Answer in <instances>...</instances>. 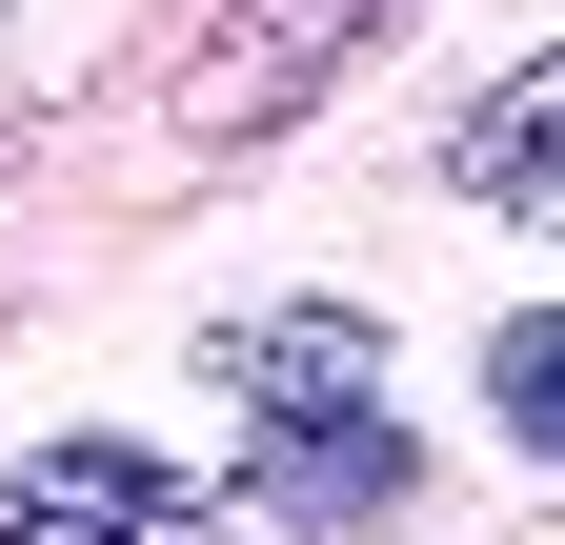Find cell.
I'll list each match as a JSON object with an SVG mask.
<instances>
[{"label": "cell", "mask_w": 565, "mask_h": 545, "mask_svg": "<svg viewBox=\"0 0 565 545\" xmlns=\"http://www.w3.org/2000/svg\"><path fill=\"white\" fill-rule=\"evenodd\" d=\"M0 545H223V505L141 445H21L0 464Z\"/></svg>", "instance_id": "obj_1"}, {"label": "cell", "mask_w": 565, "mask_h": 545, "mask_svg": "<svg viewBox=\"0 0 565 545\" xmlns=\"http://www.w3.org/2000/svg\"><path fill=\"white\" fill-rule=\"evenodd\" d=\"M243 485L282 525H404L424 505V445L384 425V404H282V425H243Z\"/></svg>", "instance_id": "obj_2"}, {"label": "cell", "mask_w": 565, "mask_h": 545, "mask_svg": "<svg viewBox=\"0 0 565 545\" xmlns=\"http://www.w3.org/2000/svg\"><path fill=\"white\" fill-rule=\"evenodd\" d=\"M343 41H384V0H243V21L182 61V121H282Z\"/></svg>", "instance_id": "obj_3"}, {"label": "cell", "mask_w": 565, "mask_h": 545, "mask_svg": "<svg viewBox=\"0 0 565 545\" xmlns=\"http://www.w3.org/2000/svg\"><path fill=\"white\" fill-rule=\"evenodd\" d=\"M223 384H243V425H282V404H384V323L364 303H263V323H223Z\"/></svg>", "instance_id": "obj_4"}, {"label": "cell", "mask_w": 565, "mask_h": 545, "mask_svg": "<svg viewBox=\"0 0 565 545\" xmlns=\"http://www.w3.org/2000/svg\"><path fill=\"white\" fill-rule=\"evenodd\" d=\"M465 182H484V202H525V223H565V41L505 61V82L465 101Z\"/></svg>", "instance_id": "obj_5"}, {"label": "cell", "mask_w": 565, "mask_h": 545, "mask_svg": "<svg viewBox=\"0 0 565 545\" xmlns=\"http://www.w3.org/2000/svg\"><path fill=\"white\" fill-rule=\"evenodd\" d=\"M484 425L565 464V303H505V323H484Z\"/></svg>", "instance_id": "obj_6"}]
</instances>
